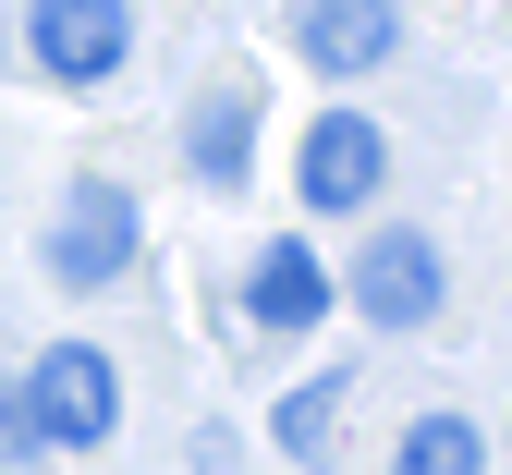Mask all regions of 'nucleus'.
Instances as JSON below:
<instances>
[{"instance_id":"8","label":"nucleus","mask_w":512,"mask_h":475,"mask_svg":"<svg viewBox=\"0 0 512 475\" xmlns=\"http://www.w3.org/2000/svg\"><path fill=\"white\" fill-rule=\"evenodd\" d=\"M183 147H196V171L232 195V183H244V147H256V86H220V98L196 110V134H183Z\"/></svg>"},{"instance_id":"4","label":"nucleus","mask_w":512,"mask_h":475,"mask_svg":"<svg viewBox=\"0 0 512 475\" xmlns=\"http://www.w3.org/2000/svg\"><path fill=\"white\" fill-rule=\"evenodd\" d=\"M293 171H305V208H366L378 171H391V147H378V122H366V110H317Z\"/></svg>"},{"instance_id":"1","label":"nucleus","mask_w":512,"mask_h":475,"mask_svg":"<svg viewBox=\"0 0 512 475\" xmlns=\"http://www.w3.org/2000/svg\"><path fill=\"white\" fill-rule=\"evenodd\" d=\"M110 415H122L110 354H86V342H49V354L25 366V427H37V439H61V451H98V439H110Z\"/></svg>"},{"instance_id":"10","label":"nucleus","mask_w":512,"mask_h":475,"mask_svg":"<svg viewBox=\"0 0 512 475\" xmlns=\"http://www.w3.org/2000/svg\"><path fill=\"white\" fill-rule=\"evenodd\" d=\"M330 427H342V378H317V390L281 402V451H330Z\"/></svg>"},{"instance_id":"5","label":"nucleus","mask_w":512,"mask_h":475,"mask_svg":"<svg viewBox=\"0 0 512 475\" xmlns=\"http://www.w3.org/2000/svg\"><path fill=\"white\" fill-rule=\"evenodd\" d=\"M354 305H366L378 329L439 317V244H427V232H378V244H366V268H354Z\"/></svg>"},{"instance_id":"9","label":"nucleus","mask_w":512,"mask_h":475,"mask_svg":"<svg viewBox=\"0 0 512 475\" xmlns=\"http://www.w3.org/2000/svg\"><path fill=\"white\" fill-rule=\"evenodd\" d=\"M403 475H476V427H452V415H427V427L403 439Z\"/></svg>"},{"instance_id":"7","label":"nucleus","mask_w":512,"mask_h":475,"mask_svg":"<svg viewBox=\"0 0 512 475\" xmlns=\"http://www.w3.org/2000/svg\"><path fill=\"white\" fill-rule=\"evenodd\" d=\"M330 268H317V244H269L256 256V281H244V305H256V329H317L330 317Z\"/></svg>"},{"instance_id":"6","label":"nucleus","mask_w":512,"mask_h":475,"mask_svg":"<svg viewBox=\"0 0 512 475\" xmlns=\"http://www.w3.org/2000/svg\"><path fill=\"white\" fill-rule=\"evenodd\" d=\"M305 61L317 74H378V61L403 49V0H305Z\"/></svg>"},{"instance_id":"3","label":"nucleus","mask_w":512,"mask_h":475,"mask_svg":"<svg viewBox=\"0 0 512 475\" xmlns=\"http://www.w3.org/2000/svg\"><path fill=\"white\" fill-rule=\"evenodd\" d=\"M25 49L49 86H98V74H122L135 25H122V0H25Z\"/></svg>"},{"instance_id":"2","label":"nucleus","mask_w":512,"mask_h":475,"mask_svg":"<svg viewBox=\"0 0 512 475\" xmlns=\"http://www.w3.org/2000/svg\"><path fill=\"white\" fill-rule=\"evenodd\" d=\"M122 256H135V195L122 183H74L61 195V232H49V281L61 293H110Z\"/></svg>"}]
</instances>
